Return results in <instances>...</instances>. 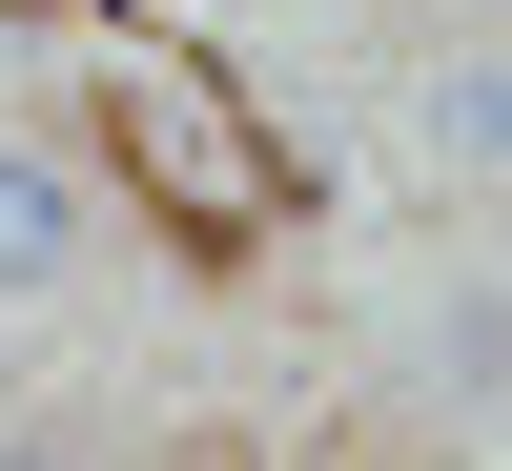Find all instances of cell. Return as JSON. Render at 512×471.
<instances>
[{"mask_svg":"<svg viewBox=\"0 0 512 471\" xmlns=\"http://www.w3.org/2000/svg\"><path fill=\"white\" fill-rule=\"evenodd\" d=\"M82 246H103V205H82V164L0 123V308H41V287H82Z\"/></svg>","mask_w":512,"mask_h":471,"instance_id":"6da1fadb","label":"cell"},{"mask_svg":"<svg viewBox=\"0 0 512 471\" xmlns=\"http://www.w3.org/2000/svg\"><path fill=\"white\" fill-rule=\"evenodd\" d=\"M410 123H431V164H451V185H492V41H451V62L410 82Z\"/></svg>","mask_w":512,"mask_h":471,"instance_id":"7a4b0ae2","label":"cell"},{"mask_svg":"<svg viewBox=\"0 0 512 471\" xmlns=\"http://www.w3.org/2000/svg\"><path fill=\"white\" fill-rule=\"evenodd\" d=\"M0 471H103V451H82V431H0Z\"/></svg>","mask_w":512,"mask_h":471,"instance_id":"3957f363","label":"cell"}]
</instances>
